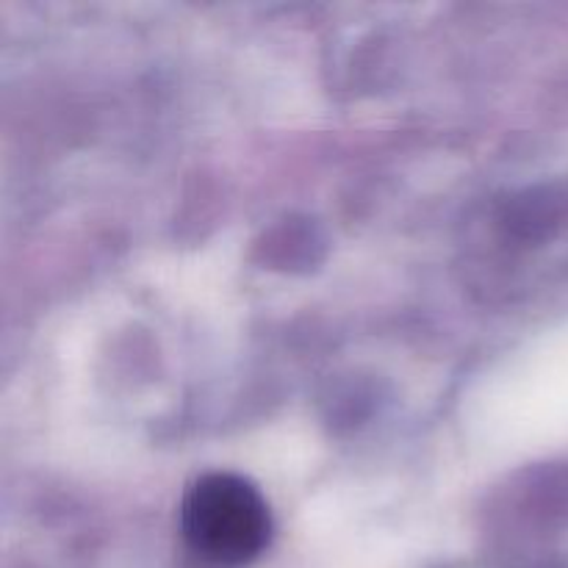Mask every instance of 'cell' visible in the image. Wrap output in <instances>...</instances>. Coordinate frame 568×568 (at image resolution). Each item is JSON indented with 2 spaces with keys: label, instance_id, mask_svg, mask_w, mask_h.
<instances>
[{
  "label": "cell",
  "instance_id": "6da1fadb",
  "mask_svg": "<svg viewBox=\"0 0 568 568\" xmlns=\"http://www.w3.org/2000/svg\"><path fill=\"white\" fill-rule=\"evenodd\" d=\"M181 530L200 558L236 568L253 564L270 547L272 514L247 477L209 471L183 494Z\"/></svg>",
  "mask_w": 568,
  "mask_h": 568
}]
</instances>
